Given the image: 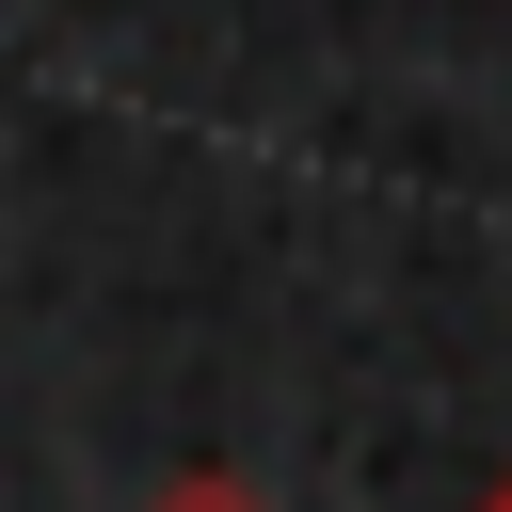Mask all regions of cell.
Returning a JSON list of instances; mask_svg holds the SVG:
<instances>
[{
  "mask_svg": "<svg viewBox=\"0 0 512 512\" xmlns=\"http://www.w3.org/2000/svg\"><path fill=\"white\" fill-rule=\"evenodd\" d=\"M160 512H256V496H240V480H176Z\"/></svg>",
  "mask_w": 512,
  "mask_h": 512,
  "instance_id": "6da1fadb",
  "label": "cell"
},
{
  "mask_svg": "<svg viewBox=\"0 0 512 512\" xmlns=\"http://www.w3.org/2000/svg\"><path fill=\"white\" fill-rule=\"evenodd\" d=\"M480 512H512V480H496V496H480Z\"/></svg>",
  "mask_w": 512,
  "mask_h": 512,
  "instance_id": "7a4b0ae2",
  "label": "cell"
}]
</instances>
